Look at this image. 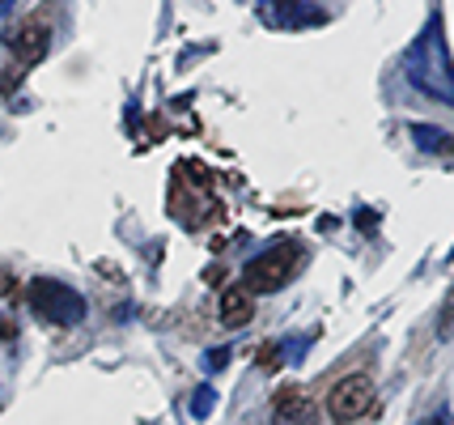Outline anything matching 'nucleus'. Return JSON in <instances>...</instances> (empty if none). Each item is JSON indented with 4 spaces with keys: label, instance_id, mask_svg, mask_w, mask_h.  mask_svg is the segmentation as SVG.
Returning a JSON list of instances; mask_svg holds the SVG:
<instances>
[{
    "label": "nucleus",
    "instance_id": "f257e3e1",
    "mask_svg": "<svg viewBox=\"0 0 454 425\" xmlns=\"http://www.w3.org/2000/svg\"><path fill=\"white\" fill-rule=\"evenodd\" d=\"M301 264H306L301 243H272L268 251H259L242 264V285L251 294H277L301 272Z\"/></svg>",
    "mask_w": 454,
    "mask_h": 425
},
{
    "label": "nucleus",
    "instance_id": "f03ea898",
    "mask_svg": "<svg viewBox=\"0 0 454 425\" xmlns=\"http://www.w3.org/2000/svg\"><path fill=\"white\" fill-rule=\"evenodd\" d=\"M26 298H30V311H35L39 319H47V324H56V327L81 324V315H85L81 294L59 281H30Z\"/></svg>",
    "mask_w": 454,
    "mask_h": 425
},
{
    "label": "nucleus",
    "instance_id": "7ed1b4c3",
    "mask_svg": "<svg viewBox=\"0 0 454 425\" xmlns=\"http://www.w3.org/2000/svg\"><path fill=\"white\" fill-rule=\"evenodd\" d=\"M374 400H378L374 383L365 374H348V379H340L327 391V417L332 421H361V417L374 413Z\"/></svg>",
    "mask_w": 454,
    "mask_h": 425
},
{
    "label": "nucleus",
    "instance_id": "20e7f679",
    "mask_svg": "<svg viewBox=\"0 0 454 425\" xmlns=\"http://www.w3.org/2000/svg\"><path fill=\"white\" fill-rule=\"evenodd\" d=\"M9 47H13V56L30 68V64H39L43 56H47V47H51V26L43 18L18 21V26L9 30Z\"/></svg>",
    "mask_w": 454,
    "mask_h": 425
},
{
    "label": "nucleus",
    "instance_id": "39448f33",
    "mask_svg": "<svg viewBox=\"0 0 454 425\" xmlns=\"http://www.w3.org/2000/svg\"><path fill=\"white\" fill-rule=\"evenodd\" d=\"M255 319V294L247 285H230L221 294V324L225 327H247Z\"/></svg>",
    "mask_w": 454,
    "mask_h": 425
},
{
    "label": "nucleus",
    "instance_id": "423d86ee",
    "mask_svg": "<svg viewBox=\"0 0 454 425\" xmlns=\"http://www.w3.org/2000/svg\"><path fill=\"white\" fill-rule=\"evenodd\" d=\"M272 413H277V421H306L310 417V396L301 387H280L277 400H272Z\"/></svg>",
    "mask_w": 454,
    "mask_h": 425
},
{
    "label": "nucleus",
    "instance_id": "0eeeda50",
    "mask_svg": "<svg viewBox=\"0 0 454 425\" xmlns=\"http://www.w3.org/2000/svg\"><path fill=\"white\" fill-rule=\"evenodd\" d=\"M255 362H259V370H263V374H277L280 362H285V358H280V344H263Z\"/></svg>",
    "mask_w": 454,
    "mask_h": 425
},
{
    "label": "nucleus",
    "instance_id": "6e6552de",
    "mask_svg": "<svg viewBox=\"0 0 454 425\" xmlns=\"http://www.w3.org/2000/svg\"><path fill=\"white\" fill-rule=\"evenodd\" d=\"M416 141H420V145H429V149H446V153H450V149H454V145L446 141V137H429L425 128H416Z\"/></svg>",
    "mask_w": 454,
    "mask_h": 425
}]
</instances>
